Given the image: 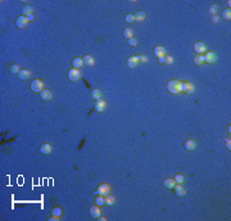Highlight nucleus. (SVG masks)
<instances>
[{"instance_id": "1", "label": "nucleus", "mask_w": 231, "mask_h": 221, "mask_svg": "<svg viewBox=\"0 0 231 221\" xmlns=\"http://www.w3.org/2000/svg\"><path fill=\"white\" fill-rule=\"evenodd\" d=\"M167 90L171 94H180L181 93V82L179 80H171L167 82Z\"/></svg>"}, {"instance_id": "2", "label": "nucleus", "mask_w": 231, "mask_h": 221, "mask_svg": "<svg viewBox=\"0 0 231 221\" xmlns=\"http://www.w3.org/2000/svg\"><path fill=\"white\" fill-rule=\"evenodd\" d=\"M110 193V186L108 184H105V182H103V184H100L99 186H98V189H96V193L95 194H98V195H100V197H107L108 194Z\"/></svg>"}, {"instance_id": "3", "label": "nucleus", "mask_w": 231, "mask_h": 221, "mask_svg": "<svg viewBox=\"0 0 231 221\" xmlns=\"http://www.w3.org/2000/svg\"><path fill=\"white\" fill-rule=\"evenodd\" d=\"M81 79V72H80V69L77 68H71L68 71V80L69 81H78V80Z\"/></svg>"}, {"instance_id": "4", "label": "nucleus", "mask_w": 231, "mask_h": 221, "mask_svg": "<svg viewBox=\"0 0 231 221\" xmlns=\"http://www.w3.org/2000/svg\"><path fill=\"white\" fill-rule=\"evenodd\" d=\"M31 90L33 93H41L44 90V84L41 80H33L31 82Z\"/></svg>"}, {"instance_id": "5", "label": "nucleus", "mask_w": 231, "mask_h": 221, "mask_svg": "<svg viewBox=\"0 0 231 221\" xmlns=\"http://www.w3.org/2000/svg\"><path fill=\"white\" fill-rule=\"evenodd\" d=\"M181 93L193 94L194 93V86H193L191 82H181Z\"/></svg>"}, {"instance_id": "6", "label": "nucleus", "mask_w": 231, "mask_h": 221, "mask_svg": "<svg viewBox=\"0 0 231 221\" xmlns=\"http://www.w3.org/2000/svg\"><path fill=\"white\" fill-rule=\"evenodd\" d=\"M105 108H107L105 100H103L102 98H100V99H96V102H95V111H96V112H104Z\"/></svg>"}, {"instance_id": "7", "label": "nucleus", "mask_w": 231, "mask_h": 221, "mask_svg": "<svg viewBox=\"0 0 231 221\" xmlns=\"http://www.w3.org/2000/svg\"><path fill=\"white\" fill-rule=\"evenodd\" d=\"M27 23H28L27 17H25V15H21V17H18V18H17V22H15V25H17V27H18V28L23 30V28H26Z\"/></svg>"}, {"instance_id": "8", "label": "nucleus", "mask_w": 231, "mask_h": 221, "mask_svg": "<svg viewBox=\"0 0 231 221\" xmlns=\"http://www.w3.org/2000/svg\"><path fill=\"white\" fill-rule=\"evenodd\" d=\"M139 63H140V58H139V55H132V57H130V58L127 59V66L130 67V68H135Z\"/></svg>"}, {"instance_id": "9", "label": "nucleus", "mask_w": 231, "mask_h": 221, "mask_svg": "<svg viewBox=\"0 0 231 221\" xmlns=\"http://www.w3.org/2000/svg\"><path fill=\"white\" fill-rule=\"evenodd\" d=\"M89 213H90V216H91L92 218H99L102 212H100L99 206H91L90 210H89Z\"/></svg>"}, {"instance_id": "10", "label": "nucleus", "mask_w": 231, "mask_h": 221, "mask_svg": "<svg viewBox=\"0 0 231 221\" xmlns=\"http://www.w3.org/2000/svg\"><path fill=\"white\" fill-rule=\"evenodd\" d=\"M194 50L196 51V54H203L205 50H207V48H205V45L203 43L198 41V43L194 44Z\"/></svg>"}, {"instance_id": "11", "label": "nucleus", "mask_w": 231, "mask_h": 221, "mask_svg": "<svg viewBox=\"0 0 231 221\" xmlns=\"http://www.w3.org/2000/svg\"><path fill=\"white\" fill-rule=\"evenodd\" d=\"M175 194L177 195V197H184L185 195V193H186V190H185V188L182 186L181 184H177V185H175Z\"/></svg>"}, {"instance_id": "12", "label": "nucleus", "mask_w": 231, "mask_h": 221, "mask_svg": "<svg viewBox=\"0 0 231 221\" xmlns=\"http://www.w3.org/2000/svg\"><path fill=\"white\" fill-rule=\"evenodd\" d=\"M40 97L44 102H49V100H51V98H53V94H51L50 90H42V91L40 93Z\"/></svg>"}, {"instance_id": "13", "label": "nucleus", "mask_w": 231, "mask_h": 221, "mask_svg": "<svg viewBox=\"0 0 231 221\" xmlns=\"http://www.w3.org/2000/svg\"><path fill=\"white\" fill-rule=\"evenodd\" d=\"M216 59H217V57H216L214 53H212V51H208L207 54L204 55V62H207V63H214Z\"/></svg>"}, {"instance_id": "14", "label": "nucleus", "mask_w": 231, "mask_h": 221, "mask_svg": "<svg viewBox=\"0 0 231 221\" xmlns=\"http://www.w3.org/2000/svg\"><path fill=\"white\" fill-rule=\"evenodd\" d=\"M30 76H31V72L28 71V69L23 68V69H21V71L18 72V77H19V80H23V81H25V80H28L30 79Z\"/></svg>"}, {"instance_id": "15", "label": "nucleus", "mask_w": 231, "mask_h": 221, "mask_svg": "<svg viewBox=\"0 0 231 221\" xmlns=\"http://www.w3.org/2000/svg\"><path fill=\"white\" fill-rule=\"evenodd\" d=\"M72 66H73V68H81L82 66H84V61H82V58H78V57H74L73 59H72Z\"/></svg>"}, {"instance_id": "16", "label": "nucleus", "mask_w": 231, "mask_h": 221, "mask_svg": "<svg viewBox=\"0 0 231 221\" xmlns=\"http://www.w3.org/2000/svg\"><path fill=\"white\" fill-rule=\"evenodd\" d=\"M154 55L155 57H166V49L163 46H155L154 48Z\"/></svg>"}, {"instance_id": "17", "label": "nucleus", "mask_w": 231, "mask_h": 221, "mask_svg": "<svg viewBox=\"0 0 231 221\" xmlns=\"http://www.w3.org/2000/svg\"><path fill=\"white\" fill-rule=\"evenodd\" d=\"M82 61H84L85 66H90V67H91V66H94V64H95V59L92 58L91 55H85L84 58H82Z\"/></svg>"}, {"instance_id": "18", "label": "nucleus", "mask_w": 231, "mask_h": 221, "mask_svg": "<svg viewBox=\"0 0 231 221\" xmlns=\"http://www.w3.org/2000/svg\"><path fill=\"white\" fill-rule=\"evenodd\" d=\"M195 146H196V144H195V141L193 140V139H189V140L185 141V148H186L187 150H194Z\"/></svg>"}, {"instance_id": "19", "label": "nucleus", "mask_w": 231, "mask_h": 221, "mask_svg": "<svg viewBox=\"0 0 231 221\" xmlns=\"http://www.w3.org/2000/svg\"><path fill=\"white\" fill-rule=\"evenodd\" d=\"M51 152V146L50 144H42L40 146V153L41 154H49Z\"/></svg>"}, {"instance_id": "20", "label": "nucleus", "mask_w": 231, "mask_h": 221, "mask_svg": "<svg viewBox=\"0 0 231 221\" xmlns=\"http://www.w3.org/2000/svg\"><path fill=\"white\" fill-rule=\"evenodd\" d=\"M133 17H135V22H143L145 19V13L140 10V12H136L133 14Z\"/></svg>"}, {"instance_id": "21", "label": "nucleus", "mask_w": 231, "mask_h": 221, "mask_svg": "<svg viewBox=\"0 0 231 221\" xmlns=\"http://www.w3.org/2000/svg\"><path fill=\"white\" fill-rule=\"evenodd\" d=\"M163 185H164V188H167V189H172V188L176 185V181H175L173 179H166L163 182Z\"/></svg>"}, {"instance_id": "22", "label": "nucleus", "mask_w": 231, "mask_h": 221, "mask_svg": "<svg viewBox=\"0 0 231 221\" xmlns=\"http://www.w3.org/2000/svg\"><path fill=\"white\" fill-rule=\"evenodd\" d=\"M194 63L196 64V66L203 64L204 63V55H202V54H196V55L194 57Z\"/></svg>"}, {"instance_id": "23", "label": "nucleus", "mask_w": 231, "mask_h": 221, "mask_svg": "<svg viewBox=\"0 0 231 221\" xmlns=\"http://www.w3.org/2000/svg\"><path fill=\"white\" fill-rule=\"evenodd\" d=\"M28 14H32V7H30V5H23V8H22V15L27 17Z\"/></svg>"}, {"instance_id": "24", "label": "nucleus", "mask_w": 231, "mask_h": 221, "mask_svg": "<svg viewBox=\"0 0 231 221\" xmlns=\"http://www.w3.org/2000/svg\"><path fill=\"white\" fill-rule=\"evenodd\" d=\"M123 36H125L126 39H131V37H133V31H132V28L126 27L125 30H123Z\"/></svg>"}, {"instance_id": "25", "label": "nucleus", "mask_w": 231, "mask_h": 221, "mask_svg": "<svg viewBox=\"0 0 231 221\" xmlns=\"http://www.w3.org/2000/svg\"><path fill=\"white\" fill-rule=\"evenodd\" d=\"M91 98L92 99H100V98H102V91H100L99 89L91 90Z\"/></svg>"}, {"instance_id": "26", "label": "nucleus", "mask_w": 231, "mask_h": 221, "mask_svg": "<svg viewBox=\"0 0 231 221\" xmlns=\"http://www.w3.org/2000/svg\"><path fill=\"white\" fill-rule=\"evenodd\" d=\"M116 203V198L112 197L110 194H108L107 197H105V204L107 206H113Z\"/></svg>"}, {"instance_id": "27", "label": "nucleus", "mask_w": 231, "mask_h": 221, "mask_svg": "<svg viewBox=\"0 0 231 221\" xmlns=\"http://www.w3.org/2000/svg\"><path fill=\"white\" fill-rule=\"evenodd\" d=\"M217 13H218V5L217 4H212L209 7V14L213 17V15H216Z\"/></svg>"}, {"instance_id": "28", "label": "nucleus", "mask_w": 231, "mask_h": 221, "mask_svg": "<svg viewBox=\"0 0 231 221\" xmlns=\"http://www.w3.org/2000/svg\"><path fill=\"white\" fill-rule=\"evenodd\" d=\"M222 18H225V19H230V18H231V9H230V8H226V9H223Z\"/></svg>"}, {"instance_id": "29", "label": "nucleus", "mask_w": 231, "mask_h": 221, "mask_svg": "<svg viewBox=\"0 0 231 221\" xmlns=\"http://www.w3.org/2000/svg\"><path fill=\"white\" fill-rule=\"evenodd\" d=\"M173 180L177 182V184H182V182L185 181V176H184L182 174H177L176 176H175V179H173Z\"/></svg>"}, {"instance_id": "30", "label": "nucleus", "mask_w": 231, "mask_h": 221, "mask_svg": "<svg viewBox=\"0 0 231 221\" xmlns=\"http://www.w3.org/2000/svg\"><path fill=\"white\" fill-rule=\"evenodd\" d=\"M95 203H96V206H103V204H105V198H104V197H100V195H98V197L95 198Z\"/></svg>"}, {"instance_id": "31", "label": "nucleus", "mask_w": 231, "mask_h": 221, "mask_svg": "<svg viewBox=\"0 0 231 221\" xmlns=\"http://www.w3.org/2000/svg\"><path fill=\"white\" fill-rule=\"evenodd\" d=\"M9 71H10V73H13V75H14V73L18 75V72H19L21 69H19V67H18L17 64H12V66L9 67Z\"/></svg>"}, {"instance_id": "32", "label": "nucleus", "mask_w": 231, "mask_h": 221, "mask_svg": "<svg viewBox=\"0 0 231 221\" xmlns=\"http://www.w3.org/2000/svg\"><path fill=\"white\" fill-rule=\"evenodd\" d=\"M125 21L127 23H133V22H135V17H133V14H130V13H128V14H126Z\"/></svg>"}, {"instance_id": "33", "label": "nucleus", "mask_w": 231, "mask_h": 221, "mask_svg": "<svg viewBox=\"0 0 231 221\" xmlns=\"http://www.w3.org/2000/svg\"><path fill=\"white\" fill-rule=\"evenodd\" d=\"M62 212H63V211H62V208H60V207H54V208H53V211H51V213H53L54 216H60V215H62Z\"/></svg>"}, {"instance_id": "34", "label": "nucleus", "mask_w": 231, "mask_h": 221, "mask_svg": "<svg viewBox=\"0 0 231 221\" xmlns=\"http://www.w3.org/2000/svg\"><path fill=\"white\" fill-rule=\"evenodd\" d=\"M128 45H130V46H136V45H137V40H136L135 37L128 39Z\"/></svg>"}, {"instance_id": "35", "label": "nucleus", "mask_w": 231, "mask_h": 221, "mask_svg": "<svg viewBox=\"0 0 231 221\" xmlns=\"http://www.w3.org/2000/svg\"><path fill=\"white\" fill-rule=\"evenodd\" d=\"M164 58H166V63L167 64H172V63H173V58H172L171 55H167V57H164Z\"/></svg>"}, {"instance_id": "36", "label": "nucleus", "mask_w": 231, "mask_h": 221, "mask_svg": "<svg viewBox=\"0 0 231 221\" xmlns=\"http://www.w3.org/2000/svg\"><path fill=\"white\" fill-rule=\"evenodd\" d=\"M139 58H140V62H143V63L148 62V57H145V55H139Z\"/></svg>"}, {"instance_id": "37", "label": "nucleus", "mask_w": 231, "mask_h": 221, "mask_svg": "<svg viewBox=\"0 0 231 221\" xmlns=\"http://www.w3.org/2000/svg\"><path fill=\"white\" fill-rule=\"evenodd\" d=\"M226 148H227L228 150L231 149V140H230V139H227V140H226Z\"/></svg>"}, {"instance_id": "38", "label": "nucleus", "mask_w": 231, "mask_h": 221, "mask_svg": "<svg viewBox=\"0 0 231 221\" xmlns=\"http://www.w3.org/2000/svg\"><path fill=\"white\" fill-rule=\"evenodd\" d=\"M27 19H28V22H30V21H33V19H35V14H33V13H32V14H28L27 15Z\"/></svg>"}, {"instance_id": "39", "label": "nucleus", "mask_w": 231, "mask_h": 221, "mask_svg": "<svg viewBox=\"0 0 231 221\" xmlns=\"http://www.w3.org/2000/svg\"><path fill=\"white\" fill-rule=\"evenodd\" d=\"M49 220H50V221H58L59 220V216H51V217L50 218H49Z\"/></svg>"}, {"instance_id": "40", "label": "nucleus", "mask_w": 231, "mask_h": 221, "mask_svg": "<svg viewBox=\"0 0 231 221\" xmlns=\"http://www.w3.org/2000/svg\"><path fill=\"white\" fill-rule=\"evenodd\" d=\"M159 63L164 64V63H166V58H164V57H159Z\"/></svg>"}, {"instance_id": "41", "label": "nucleus", "mask_w": 231, "mask_h": 221, "mask_svg": "<svg viewBox=\"0 0 231 221\" xmlns=\"http://www.w3.org/2000/svg\"><path fill=\"white\" fill-rule=\"evenodd\" d=\"M218 19H220V18H218L217 15H213V17H212V22H213V23H217Z\"/></svg>"}]
</instances>
